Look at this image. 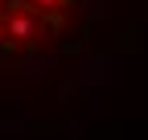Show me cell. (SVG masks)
<instances>
[{"instance_id": "2", "label": "cell", "mask_w": 148, "mask_h": 140, "mask_svg": "<svg viewBox=\"0 0 148 140\" xmlns=\"http://www.w3.org/2000/svg\"><path fill=\"white\" fill-rule=\"evenodd\" d=\"M4 41H8V29H4V21H0V49H4Z\"/></svg>"}, {"instance_id": "3", "label": "cell", "mask_w": 148, "mask_h": 140, "mask_svg": "<svg viewBox=\"0 0 148 140\" xmlns=\"http://www.w3.org/2000/svg\"><path fill=\"white\" fill-rule=\"evenodd\" d=\"M0 8H4V0H0Z\"/></svg>"}, {"instance_id": "1", "label": "cell", "mask_w": 148, "mask_h": 140, "mask_svg": "<svg viewBox=\"0 0 148 140\" xmlns=\"http://www.w3.org/2000/svg\"><path fill=\"white\" fill-rule=\"evenodd\" d=\"M66 0H29V8H45V12H58Z\"/></svg>"}]
</instances>
